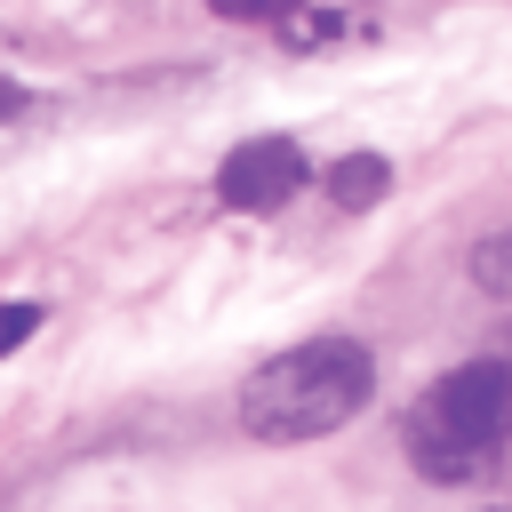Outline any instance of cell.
<instances>
[{"label":"cell","instance_id":"obj_1","mask_svg":"<svg viewBox=\"0 0 512 512\" xmlns=\"http://www.w3.org/2000/svg\"><path fill=\"white\" fill-rule=\"evenodd\" d=\"M368 400H376V352L352 336H312L240 384V424L256 440H320L352 424Z\"/></svg>","mask_w":512,"mask_h":512},{"label":"cell","instance_id":"obj_2","mask_svg":"<svg viewBox=\"0 0 512 512\" xmlns=\"http://www.w3.org/2000/svg\"><path fill=\"white\" fill-rule=\"evenodd\" d=\"M512 432V360H472L448 368L416 408H408V456L440 480H464L488 464V448Z\"/></svg>","mask_w":512,"mask_h":512},{"label":"cell","instance_id":"obj_3","mask_svg":"<svg viewBox=\"0 0 512 512\" xmlns=\"http://www.w3.org/2000/svg\"><path fill=\"white\" fill-rule=\"evenodd\" d=\"M296 184H304V152H296L288 136H248V144H232L224 168H216V200H224L232 216H272Z\"/></svg>","mask_w":512,"mask_h":512},{"label":"cell","instance_id":"obj_4","mask_svg":"<svg viewBox=\"0 0 512 512\" xmlns=\"http://www.w3.org/2000/svg\"><path fill=\"white\" fill-rule=\"evenodd\" d=\"M328 192H336V208H376V200L392 192V168H384L376 152H344V160L328 168Z\"/></svg>","mask_w":512,"mask_h":512},{"label":"cell","instance_id":"obj_5","mask_svg":"<svg viewBox=\"0 0 512 512\" xmlns=\"http://www.w3.org/2000/svg\"><path fill=\"white\" fill-rule=\"evenodd\" d=\"M216 16H232V24H288L304 0H208Z\"/></svg>","mask_w":512,"mask_h":512},{"label":"cell","instance_id":"obj_6","mask_svg":"<svg viewBox=\"0 0 512 512\" xmlns=\"http://www.w3.org/2000/svg\"><path fill=\"white\" fill-rule=\"evenodd\" d=\"M472 272H480L488 288H504V296H512V240H488V248L472 256Z\"/></svg>","mask_w":512,"mask_h":512},{"label":"cell","instance_id":"obj_7","mask_svg":"<svg viewBox=\"0 0 512 512\" xmlns=\"http://www.w3.org/2000/svg\"><path fill=\"white\" fill-rule=\"evenodd\" d=\"M32 328H40V304H0V352H16Z\"/></svg>","mask_w":512,"mask_h":512},{"label":"cell","instance_id":"obj_8","mask_svg":"<svg viewBox=\"0 0 512 512\" xmlns=\"http://www.w3.org/2000/svg\"><path fill=\"white\" fill-rule=\"evenodd\" d=\"M16 104H24V96H16V88H8V80H0V112H16Z\"/></svg>","mask_w":512,"mask_h":512}]
</instances>
